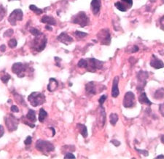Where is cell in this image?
<instances>
[{"instance_id":"cell-6","label":"cell","mask_w":164,"mask_h":159,"mask_svg":"<svg viewBox=\"0 0 164 159\" xmlns=\"http://www.w3.org/2000/svg\"><path fill=\"white\" fill-rule=\"evenodd\" d=\"M23 19V12L21 9H16L13 12H11L10 16L8 17V21L12 26L16 25L17 21H21Z\"/></svg>"},{"instance_id":"cell-30","label":"cell","mask_w":164,"mask_h":159,"mask_svg":"<svg viewBox=\"0 0 164 159\" xmlns=\"http://www.w3.org/2000/svg\"><path fill=\"white\" fill-rule=\"evenodd\" d=\"M77 66L80 68H86L87 67V60H84V59H81L77 63Z\"/></svg>"},{"instance_id":"cell-49","label":"cell","mask_w":164,"mask_h":159,"mask_svg":"<svg viewBox=\"0 0 164 159\" xmlns=\"http://www.w3.org/2000/svg\"><path fill=\"white\" fill-rule=\"evenodd\" d=\"M164 158V156H163V155H161V156H157V158Z\"/></svg>"},{"instance_id":"cell-23","label":"cell","mask_w":164,"mask_h":159,"mask_svg":"<svg viewBox=\"0 0 164 159\" xmlns=\"http://www.w3.org/2000/svg\"><path fill=\"white\" fill-rule=\"evenodd\" d=\"M47 116V113L44 110L43 108H41L39 110V120L40 122H43L45 121V118Z\"/></svg>"},{"instance_id":"cell-7","label":"cell","mask_w":164,"mask_h":159,"mask_svg":"<svg viewBox=\"0 0 164 159\" xmlns=\"http://www.w3.org/2000/svg\"><path fill=\"white\" fill-rule=\"evenodd\" d=\"M98 39L102 44L109 45L111 42V36L107 29L101 30L98 35Z\"/></svg>"},{"instance_id":"cell-27","label":"cell","mask_w":164,"mask_h":159,"mask_svg":"<svg viewBox=\"0 0 164 159\" xmlns=\"http://www.w3.org/2000/svg\"><path fill=\"white\" fill-rule=\"evenodd\" d=\"M10 76L9 75L8 73H3L2 74L1 76V80L2 81V82L4 83V84H6V83H7V82L9 80H10Z\"/></svg>"},{"instance_id":"cell-48","label":"cell","mask_w":164,"mask_h":159,"mask_svg":"<svg viewBox=\"0 0 164 159\" xmlns=\"http://www.w3.org/2000/svg\"><path fill=\"white\" fill-rule=\"evenodd\" d=\"M161 142L164 144V135H163V136H162V137H161Z\"/></svg>"},{"instance_id":"cell-20","label":"cell","mask_w":164,"mask_h":159,"mask_svg":"<svg viewBox=\"0 0 164 159\" xmlns=\"http://www.w3.org/2000/svg\"><path fill=\"white\" fill-rule=\"evenodd\" d=\"M26 119H27L28 121L30 122H32V123H35L37 121V117H36V113H35V111L33 110H29L28 112L26 115Z\"/></svg>"},{"instance_id":"cell-4","label":"cell","mask_w":164,"mask_h":159,"mask_svg":"<svg viewBox=\"0 0 164 159\" xmlns=\"http://www.w3.org/2000/svg\"><path fill=\"white\" fill-rule=\"evenodd\" d=\"M42 34L39 35V36H35L34 40L32 42V47L37 52H41L45 49L46 47V44H47V39L46 37L42 36Z\"/></svg>"},{"instance_id":"cell-36","label":"cell","mask_w":164,"mask_h":159,"mask_svg":"<svg viewBox=\"0 0 164 159\" xmlns=\"http://www.w3.org/2000/svg\"><path fill=\"white\" fill-rule=\"evenodd\" d=\"M32 137L28 136L27 137H26V140L24 141V143H25V145H30V144L32 143Z\"/></svg>"},{"instance_id":"cell-46","label":"cell","mask_w":164,"mask_h":159,"mask_svg":"<svg viewBox=\"0 0 164 159\" xmlns=\"http://www.w3.org/2000/svg\"><path fill=\"white\" fill-rule=\"evenodd\" d=\"M138 50H139V47H137V46H134L133 48V50H132V52H137Z\"/></svg>"},{"instance_id":"cell-29","label":"cell","mask_w":164,"mask_h":159,"mask_svg":"<svg viewBox=\"0 0 164 159\" xmlns=\"http://www.w3.org/2000/svg\"><path fill=\"white\" fill-rule=\"evenodd\" d=\"M15 100H17V102H18V103L21 104V105H25L26 106V104L25 103V102H24L23 98L22 97L21 95H17V94H15Z\"/></svg>"},{"instance_id":"cell-50","label":"cell","mask_w":164,"mask_h":159,"mask_svg":"<svg viewBox=\"0 0 164 159\" xmlns=\"http://www.w3.org/2000/svg\"><path fill=\"white\" fill-rule=\"evenodd\" d=\"M9 1H11V0H9Z\"/></svg>"},{"instance_id":"cell-12","label":"cell","mask_w":164,"mask_h":159,"mask_svg":"<svg viewBox=\"0 0 164 159\" xmlns=\"http://www.w3.org/2000/svg\"><path fill=\"white\" fill-rule=\"evenodd\" d=\"M150 65L155 69H160L164 67V63L163 61L157 58L155 54H153L152 60L150 61Z\"/></svg>"},{"instance_id":"cell-5","label":"cell","mask_w":164,"mask_h":159,"mask_svg":"<svg viewBox=\"0 0 164 159\" xmlns=\"http://www.w3.org/2000/svg\"><path fill=\"white\" fill-rule=\"evenodd\" d=\"M104 62L96 60L94 58L87 59V67L86 68L88 71L94 73L96 70L102 69Z\"/></svg>"},{"instance_id":"cell-40","label":"cell","mask_w":164,"mask_h":159,"mask_svg":"<svg viewBox=\"0 0 164 159\" xmlns=\"http://www.w3.org/2000/svg\"><path fill=\"white\" fill-rule=\"evenodd\" d=\"M64 158H75V156H74L72 153H71V152H67V153L64 156Z\"/></svg>"},{"instance_id":"cell-16","label":"cell","mask_w":164,"mask_h":159,"mask_svg":"<svg viewBox=\"0 0 164 159\" xmlns=\"http://www.w3.org/2000/svg\"><path fill=\"white\" fill-rule=\"evenodd\" d=\"M85 89H86L87 93L89 95H96V88L93 82L87 83L85 85Z\"/></svg>"},{"instance_id":"cell-41","label":"cell","mask_w":164,"mask_h":159,"mask_svg":"<svg viewBox=\"0 0 164 159\" xmlns=\"http://www.w3.org/2000/svg\"><path fill=\"white\" fill-rule=\"evenodd\" d=\"M160 24H161L162 29L164 30V16H163L160 19Z\"/></svg>"},{"instance_id":"cell-22","label":"cell","mask_w":164,"mask_h":159,"mask_svg":"<svg viewBox=\"0 0 164 159\" xmlns=\"http://www.w3.org/2000/svg\"><path fill=\"white\" fill-rule=\"evenodd\" d=\"M155 99L156 100H161L164 98V89L161 88L157 89V90L155 91V95H154Z\"/></svg>"},{"instance_id":"cell-37","label":"cell","mask_w":164,"mask_h":159,"mask_svg":"<svg viewBox=\"0 0 164 159\" xmlns=\"http://www.w3.org/2000/svg\"><path fill=\"white\" fill-rule=\"evenodd\" d=\"M13 34V30L12 29H9L4 34V36H11Z\"/></svg>"},{"instance_id":"cell-10","label":"cell","mask_w":164,"mask_h":159,"mask_svg":"<svg viewBox=\"0 0 164 159\" xmlns=\"http://www.w3.org/2000/svg\"><path fill=\"white\" fill-rule=\"evenodd\" d=\"M123 106L125 108H133L135 105V95L131 91H128L126 95H125L124 99H123Z\"/></svg>"},{"instance_id":"cell-47","label":"cell","mask_w":164,"mask_h":159,"mask_svg":"<svg viewBox=\"0 0 164 159\" xmlns=\"http://www.w3.org/2000/svg\"><path fill=\"white\" fill-rule=\"evenodd\" d=\"M45 28H46V29H47V30H52V28H50L49 26H46V27H45Z\"/></svg>"},{"instance_id":"cell-35","label":"cell","mask_w":164,"mask_h":159,"mask_svg":"<svg viewBox=\"0 0 164 159\" xmlns=\"http://www.w3.org/2000/svg\"><path fill=\"white\" fill-rule=\"evenodd\" d=\"M107 98V96L106 95H102V97H101L99 98V100H98V102H99L101 106L103 105V104H104V102L105 100H106Z\"/></svg>"},{"instance_id":"cell-9","label":"cell","mask_w":164,"mask_h":159,"mask_svg":"<svg viewBox=\"0 0 164 159\" xmlns=\"http://www.w3.org/2000/svg\"><path fill=\"white\" fill-rule=\"evenodd\" d=\"M5 124L7 127L10 132L15 131L17 129V124H18V120H17L12 115H8L5 119Z\"/></svg>"},{"instance_id":"cell-8","label":"cell","mask_w":164,"mask_h":159,"mask_svg":"<svg viewBox=\"0 0 164 159\" xmlns=\"http://www.w3.org/2000/svg\"><path fill=\"white\" fill-rule=\"evenodd\" d=\"M12 71L18 77H23L25 76V72L27 71V66L23 65L21 63H16L13 64L12 67Z\"/></svg>"},{"instance_id":"cell-28","label":"cell","mask_w":164,"mask_h":159,"mask_svg":"<svg viewBox=\"0 0 164 159\" xmlns=\"http://www.w3.org/2000/svg\"><path fill=\"white\" fill-rule=\"evenodd\" d=\"M121 2L126 7L127 9H130L133 5V0H121Z\"/></svg>"},{"instance_id":"cell-14","label":"cell","mask_w":164,"mask_h":159,"mask_svg":"<svg viewBox=\"0 0 164 159\" xmlns=\"http://www.w3.org/2000/svg\"><path fill=\"white\" fill-rule=\"evenodd\" d=\"M118 82H119V78L116 76L113 80L112 89V96L113 97H117L119 95V88H118Z\"/></svg>"},{"instance_id":"cell-1","label":"cell","mask_w":164,"mask_h":159,"mask_svg":"<svg viewBox=\"0 0 164 159\" xmlns=\"http://www.w3.org/2000/svg\"><path fill=\"white\" fill-rule=\"evenodd\" d=\"M30 104L34 107L42 105L45 102V96L40 92H32L28 97Z\"/></svg>"},{"instance_id":"cell-18","label":"cell","mask_w":164,"mask_h":159,"mask_svg":"<svg viewBox=\"0 0 164 159\" xmlns=\"http://www.w3.org/2000/svg\"><path fill=\"white\" fill-rule=\"evenodd\" d=\"M58 83L57 81L53 78H50L49 80V84L47 85V89L50 91H52L58 88Z\"/></svg>"},{"instance_id":"cell-32","label":"cell","mask_w":164,"mask_h":159,"mask_svg":"<svg viewBox=\"0 0 164 159\" xmlns=\"http://www.w3.org/2000/svg\"><path fill=\"white\" fill-rule=\"evenodd\" d=\"M8 46L10 48H15L17 46V41L15 40V39H10V40L8 41Z\"/></svg>"},{"instance_id":"cell-25","label":"cell","mask_w":164,"mask_h":159,"mask_svg":"<svg viewBox=\"0 0 164 159\" xmlns=\"http://www.w3.org/2000/svg\"><path fill=\"white\" fill-rule=\"evenodd\" d=\"M109 118H110V123L112 125L115 126L117 121H118V115L116 113H112L109 115Z\"/></svg>"},{"instance_id":"cell-45","label":"cell","mask_w":164,"mask_h":159,"mask_svg":"<svg viewBox=\"0 0 164 159\" xmlns=\"http://www.w3.org/2000/svg\"><path fill=\"white\" fill-rule=\"evenodd\" d=\"M5 49H6V47L5 45H1L0 46V51L1 52H4L5 51Z\"/></svg>"},{"instance_id":"cell-17","label":"cell","mask_w":164,"mask_h":159,"mask_svg":"<svg viewBox=\"0 0 164 159\" xmlns=\"http://www.w3.org/2000/svg\"><path fill=\"white\" fill-rule=\"evenodd\" d=\"M41 22L43 23H46L47 24V25L51 26H54L56 24V21L55 20L54 17L47 16V15H45V16L42 17V18L41 19Z\"/></svg>"},{"instance_id":"cell-26","label":"cell","mask_w":164,"mask_h":159,"mask_svg":"<svg viewBox=\"0 0 164 159\" xmlns=\"http://www.w3.org/2000/svg\"><path fill=\"white\" fill-rule=\"evenodd\" d=\"M29 9H30L31 10H32L34 13H36L37 15H40V14H42V13L43 12L42 10H41V9L38 8V7H37L34 5V4H32V5H30L29 6Z\"/></svg>"},{"instance_id":"cell-11","label":"cell","mask_w":164,"mask_h":159,"mask_svg":"<svg viewBox=\"0 0 164 159\" xmlns=\"http://www.w3.org/2000/svg\"><path fill=\"white\" fill-rule=\"evenodd\" d=\"M148 77V73L147 72L145 71H140L137 75L138 81H139V86L138 89H142L143 87L145 86L146 84V80Z\"/></svg>"},{"instance_id":"cell-39","label":"cell","mask_w":164,"mask_h":159,"mask_svg":"<svg viewBox=\"0 0 164 159\" xmlns=\"http://www.w3.org/2000/svg\"><path fill=\"white\" fill-rule=\"evenodd\" d=\"M10 110H11V111H12V112H13V113H17V112H19V109H18V108H17V107L15 106V105H12V107H11Z\"/></svg>"},{"instance_id":"cell-31","label":"cell","mask_w":164,"mask_h":159,"mask_svg":"<svg viewBox=\"0 0 164 159\" xmlns=\"http://www.w3.org/2000/svg\"><path fill=\"white\" fill-rule=\"evenodd\" d=\"M5 14H6L5 8L3 7L2 6H0V21H2V19L4 18V17L5 16Z\"/></svg>"},{"instance_id":"cell-13","label":"cell","mask_w":164,"mask_h":159,"mask_svg":"<svg viewBox=\"0 0 164 159\" xmlns=\"http://www.w3.org/2000/svg\"><path fill=\"white\" fill-rule=\"evenodd\" d=\"M58 40L59 41H61V43L68 44L71 43L73 41V39H72L71 36H69L67 33L63 32L58 36Z\"/></svg>"},{"instance_id":"cell-44","label":"cell","mask_w":164,"mask_h":159,"mask_svg":"<svg viewBox=\"0 0 164 159\" xmlns=\"http://www.w3.org/2000/svg\"><path fill=\"white\" fill-rule=\"evenodd\" d=\"M137 150L139 152H142V154H144V156H148V152L146 151V150H138V149H137Z\"/></svg>"},{"instance_id":"cell-19","label":"cell","mask_w":164,"mask_h":159,"mask_svg":"<svg viewBox=\"0 0 164 159\" xmlns=\"http://www.w3.org/2000/svg\"><path fill=\"white\" fill-rule=\"evenodd\" d=\"M139 101L140 103L146 104V105H151L152 104V102L150 101V100H149L147 97V95L145 92H143L140 95L139 97Z\"/></svg>"},{"instance_id":"cell-24","label":"cell","mask_w":164,"mask_h":159,"mask_svg":"<svg viewBox=\"0 0 164 159\" xmlns=\"http://www.w3.org/2000/svg\"><path fill=\"white\" fill-rule=\"evenodd\" d=\"M115 6L116 7H117V10H119L120 11H121V12H126L127 10H128L126 7L121 2H116V3L115 4Z\"/></svg>"},{"instance_id":"cell-33","label":"cell","mask_w":164,"mask_h":159,"mask_svg":"<svg viewBox=\"0 0 164 159\" xmlns=\"http://www.w3.org/2000/svg\"><path fill=\"white\" fill-rule=\"evenodd\" d=\"M30 33L34 35V36H39V35L42 34V33L39 31V30H37V29H36V28H31V29H30Z\"/></svg>"},{"instance_id":"cell-2","label":"cell","mask_w":164,"mask_h":159,"mask_svg":"<svg viewBox=\"0 0 164 159\" xmlns=\"http://www.w3.org/2000/svg\"><path fill=\"white\" fill-rule=\"evenodd\" d=\"M35 147H36L37 150L43 152V153H48V152L53 151L55 150L54 145L51 143L45 140H41V139H39L37 142Z\"/></svg>"},{"instance_id":"cell-15","label":"cell","mask_w":164,"mask_h":159,"mask_svg":"<svg viewBox=\"0 0 164 159\" xmlns=\"http://www.w3.org/2000/svg\"><path fill=\"white\" fill-rule=\"evenodd\" d=\"M91 10L94 15H97L100 11L101 8V0H92L91 4Z\"/></svg>"},{"instance_id":"cell-42","label":"cell","mask_w":164,"mask_h":159,"mask_svg":"<svg viewBox=\"0 0 164 159\" xmlns=\"http://www.w3.org/2000/svg\"><path fill=\"white\" fill-rule=\"evenodd\" d=\"M111 143L114 144V145H115V146H119L120 145V143L119 141H117V140H115V139H113V140H112L111 141Z\"/></svg>"},{"instance_id":"cell-34","label":"cell","mask_w":164,"mask_h":159,"mask_svg":"<svg viewBox=\"0 0 164 159\" xmlns=\"http://www.w3.org/2000/svg\"><path fill=\"white\" fill-rule=\"evenodd\" d=\"M75 35L77 36V37H78V38H84V37L87 36V34L82 31H79V30H76Z\"/></svg>"},{"instance_id":"cell-3","label":"cell","mask_w":164,"mask_h":159,"mask_svg":"<svg viewBox=\"0 0 164 159\" xmlns=\"http://www.w3.org/2000/svg\"><path fill=\"white\" fill-rule=\"evenodd\" d=\"M72 22L78 24L81 27H85L89 24V17L84 12H80L72 17Z\"/></svg>"},{"instance_id":"cell-21","label":"cell","mask_w":164,"mask_h":159,"mask_svg":"<svg viewBox=\"0 0 164 159\" xmlns=\"http://www.w3.org/2000/svg\"><path fill=\"white\" fill-rule=\"evenodd\" d=\"M77 128L79 129V132H80L81 135H82L83 137L86 138L87 136V131L86 126H85L84 124H78L77 125Z\"/></svg>"},{"instance_id":"cell-38","label":"cell","mask_w":164,"mask_h":159,"mask_svg":"<svg viewBox=\"0 0 164 159\" xmlns=\"http://www.w3.org/2000/svg\"><path fill=\"white\" fill-rule=\"evenodd\" d=\"M159 110H160V113H161V115L164 117V102L160 105Z\"/></svg>"},{"instance_id":"cell-43","label":"cell","mask_w":164,"mask_h":159,"mask_svg":"<svg viewBox=\"0 0 164 159\" xmlns=\"http://www.w3.org/2000/svg\"><path fill=\"white\" fill-rule=\"evenodd\" d=\"M3 134H4V128L3 126L0 125V137H2Z\"/></svg>"}]
</instances>
